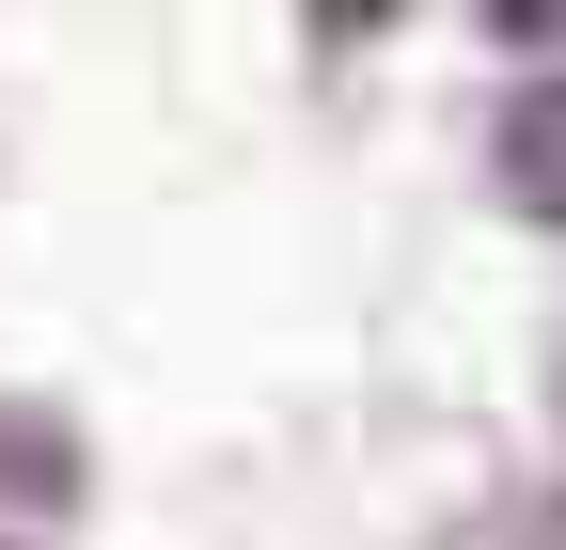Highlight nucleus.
Returning <instances> with one entry per match:
<instances>
[{"instance_id":"obj_1","label":"nucleus","mask_w":566,"mask_h":550,"mask_svg":"<svg viewBox=\"0 0 566 550\" xmlns=\"http://www.w3.org/2000/svg\"><path fill=\"white\" fill-rule=\"evenodd\" d=\"M504 204H520L535 236H566V80H535L504 110Z\"/></svg>"},{"instance_id":"obj_2","label":"nucleus","mask_w":566,"mask_h":550,"mask_svg":"<svg viewBox=\"0 0 566 550\" xmlns=\"http://www.w3.org/2000/svg\"><path fill=\"white\" fill-rule=\"evenodd\" d=\"M520 550H566V488H551V504H535V519H520Z\"/></svg>"}]
</instances>
